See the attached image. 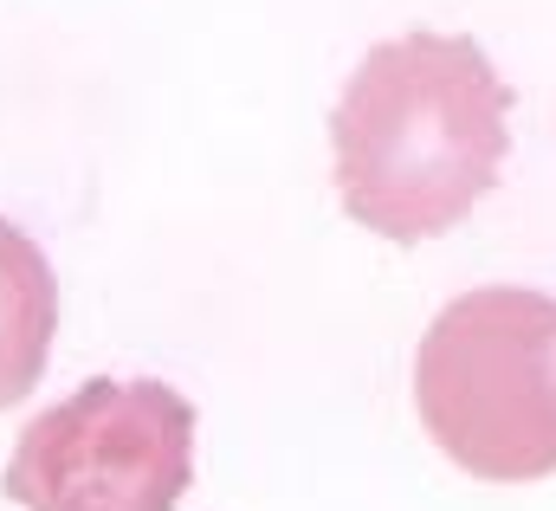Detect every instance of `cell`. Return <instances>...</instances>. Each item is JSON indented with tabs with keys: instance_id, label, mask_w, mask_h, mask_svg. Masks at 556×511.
Instances as JSON below:
<instances>
[{
	"instance_id": "2",
	"label": "cell",
	"mask_w": 556,
	"mask_h": 511,
	"mask_svg": "<svg viewBox=\"0 0 556 511\" xmlns=\"http://www.w3.org/2000/svg\"><path fill=\"white\" fill-rule=\"evenodd\" d=\"M415 408L427 440L472 479L556 473V298L531 285L459 291L420 337Z\"/></svg>"
},
{
	"instance_id": "1",
	"label": "cell",
	"mask_w": 556,
	"mask_h": 511,
	"mask_svg": "<svg viewBox=\"0 0 556 511\" xmlns=\"http://www.w3.org/2000/svg\"><path fill=\"white\" fill-rule=\"evenodd\" d=\"M343 214L382 240L453 234L511 155V85L466 33L382 39L330 111Z\"/></svg>"
},
{
	"instance_id": "4",
	"label": "cell",
	"mask_w": 556,
	"mask_h": 511,
	"mask_svg": "<svg viewBox=\"0 0 556 511\" xmlns=\"http://www.w3.org/2000/svg\"><path fill=\"white\" fill-rule=\"evenodd\" d=\"M52 331H59L52 265L33 247V234L0 221V414L20 408L33 395V383L46 376Z\"/></svg>"
},
{
	"instance_id": "3",
	"label": "cell",
	"mask_w": 556,
	"mask_h": 511,
	"mask_svg": "<svg viewBox=\"0 0 556 511\" xmlns=\"http://www.w3.org/2000/svg\"><path fill=\"white\" fill-rule=\"evenodd\" d=\"M194 479V408L168 383L91 376L33 414L0 493L26 511H175Z\"/></svg>"
}]
</instances>
